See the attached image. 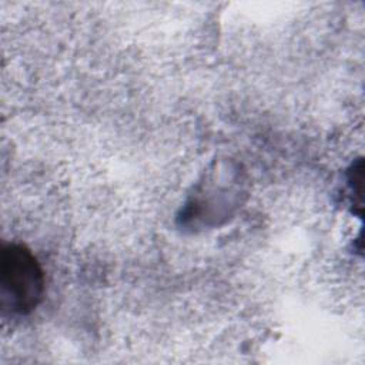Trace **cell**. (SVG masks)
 Segmentation results:
<instances>
[{
  "label": "cell",
  "mask_w": 365,
  "mask_h": 365,
  "mask_svg": "<svg viewBox=\"0 0 365 365\" xmlns=\"http://www.w3.org/2000/svg\"><path fill=\"white\" fill-rule=\"evenodd\" d=\"M0 288L1 307L13 314H29L40 302L44 289L43 271L26 247L9 244L3 248Z\"/></svg>",
  "instance_id": "1"
}]
</instances>
